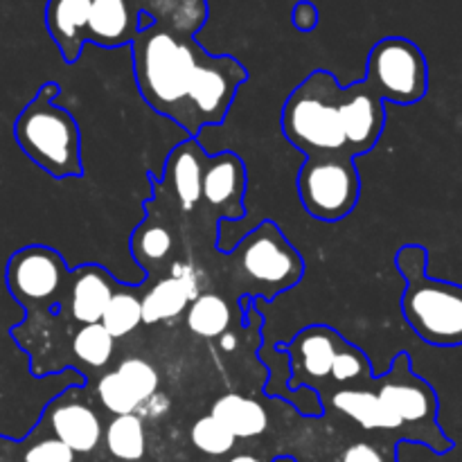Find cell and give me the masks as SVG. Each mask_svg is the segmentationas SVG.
<instances>
[{
    "instance_id": "6da1fadb",
    "label": "cell",
    "mask_w": 462,
    "mask_h": 462,
    "mask_svg": "<svg viewBox=\"0 0 462 462\" xmlns=\"http://www.w3.org/2000/svg\"><path fill=\"white\" fill-rule=\"evenodd\" d=\"M138 93L161 116L189 129V97L197 86L206 50L194 36H180L156 25L131 43Z\"/></svg>"
},
{
    "instance_id": "7a4b0ae2",
    "label": "cell",
    "mask_w": 462,
    "mask_h": 462,
    "mask_svg": "<svg viewBox=\"0 0 462 462\" xmlns=\"http://www.w3.org/2000/svg\"><path fill=\"white\" fill-rule=\"evenodd\" d=\"M429 253L420 244L397 251L395 266L404 278L402 316L420 341L433 347L462 346V284L427 275Z\"/></svg>"
},
{
    "instance_id": "3957f363",
    "label": "cell",
    "mask_w": 462,
    "mask_h": 462,
    "mask_svg": "<svg viewBox=\"0 0 462 462\" xmlns=\"http://www.w3.org/2000/svg\"><path fill=\"white\" fill-rule=\"evenodd\" d=\"M59 84L48 81L23 106L14 122V138L21 152L54 180L84 174L81 131L75 116L59 106Z\"/></svg>"
},
{
    "instance_id": "277c9868",
    "label": "cell",
    "mask_w": 462,
    "mask_h": 462,
    "mask_svg": "<svg viewBox=\"0 0 462 462\" xmlns=\"http://www.w3.org/2000/svg\"><path fill=\"white\" fill-rule=\"evenodd\" d=\"M341 84L329 70H314L289 93L280 116V129L291 147L310 156L346 153L341 117Z\"/></svg>"
},
{
    "instance_id": "5b68a950",
    "label": "cell",
    "mask_w": 462,
    "mask_h": 462,
    "mask_svg": "<svg viewBox=\"0 0 462 462\" xmlns=\"http://www.w3.org/2000/svg\"><path fill=\"white\" fill-rule=\"evenodd\" d=\"M237 273L251 284L253 296L273 300L296 287L305 275V260L275 221L264 219L233 246Z\"/></svg>"
},
{
    "instance_id": "8992f818",
    "label": "cell",
    "mask_w": 462,
    "mask_h": 462,
    "mask_svg": "<svg viewBox=\"0 0 462 462\" xmlns=\"http://www.w3.org/2000/svg\"><path fill=\"white\" fill-rule=\"evenodd\" d=\"M374 393L402 420L404 427H411V440L422 442L436 454H447L451 449V440L438 424L440 404L436 391L427 379L415 374L406 352H400L393 359L391 368L374 379Z\"/></svg>"
},
{
    "instance_id": "52a82bcc",
    "label": "cell",
    "mask_w": 462,
    "mask_h": 462,
    "mask_svg": "<svg viewBox=\"0 0 462 462\" xmlns=\"http://www.w3.org/2000/svg\"><path fill=\"white\" fill-rule=\"evenodd\" d=\"M296 189L310 217L325 224L346 219L361 197V176L355 158L346 153L305 158L298 170Z\"/></svg>"
},
{
    "instance_id": "ba28073f",
    "label": "cell",
    "mask_w": 462,
    "mask_h": 462,
    "mask_svg": "<svg viewBox=\"0 0 462 462\" xmlns=\"http://www.w3.org/2000/svg\"><path fill=\"white\" fill-rule=\"evenodd\" d=\"M364 81L382 102L411 106L429 90V63L418 43L386 36L370 48Z\"/></svg>"
},
{
    "instance_id": "9c48e42d",
    "label": "cell",
    "mask_w": 462,
    "mask_h": 462,
    "mask_svg": "<svg viewBox=\"0 0 462 462\" xmlns=\"http://www.w3.org/2000/svg\"><path fill=\"white\" fill-rule=\"evenodd\" d=\"M5 282L14 300L27 311V320H34L63 300L70 282V269L59 251L43 244H32L9 257Z\"/></svg>"
},
{
    "instance_id": "30bf717a",
    "label": "cell",
    "mask_w": 462,
    "mask_h": 462,
    "mask_svg": "<svg viewBox=\"0 0 462 462\" xmlns=\"http://www.w3.org/2000/svg\"><path fill=\"white\" fill-rule=\"evenodd\" d=\"M338 117L346 135L347 156L356 158L377 147L386 126V106L361 79L350 86H341Z\"/></svg>"
},
{
    "instance_id": "8fae6325",
    "label": "cell",
    "mask_w": 462,
    "mask_h": 462,
    "mask_svg": "<svg viewBox=\"0 0 462 462\" xmlns=\"http://www.w3.org/2000/svg\"><path fill=\"white\" fill-rule=\"evenodd\" d=\"M246 165L235 152H219L206 158L201 203L217 212L221 221H242L246 217Z\"/></svg>"
},
{
    "instance_id": "7c38bea8",
    "label": "cell",
    "mask_w": 462,
    "mask_h": 462,
    "mask_svg": "<svg viewBox=\"0 0 462 462\" xmlns=\"http://www.w3.org/2000/svg\"><path fill=\"white\" fill-rule=\"evenodd\" d=\"M346 337L332 329L329 325H310L300 329L287 346L289 356H291V377L289 386L293 391L307 388V383L320 382L332 374L334 359L341 350Z\"/></svg>"
},
{
    "instance_id": "4fadbf2b",
    "label": "cell",
    "mask_w": 462,
    "mask_h": 462,
    "mask_svg": "<svg viewBox=\"0 0 462 462\" xmlns=\"http://www.w3.org/2000/svg\"><path fill=\"white\" fill-rule=\"evenodd\" d=\"M201 296V278L189 264L176 262L167 278L158 280L143 298H140V311H143L144 325H156L162 320H171L183 314L194 298Z\"/></svg>"
},
{
    "instance_id": "5bb4252c",
    "label": "cell",
    "mask_w": 462,
    "mask_h": 462,
    "mask_svg": "<svg viewBox=\"0 0 462 462\" xmlns=\"http://www.w3.org/2000/svg\"><path fill=\"white\" fill-rule=\"evenodd\" d=\"M117 287V280L99 264H81L70 271L66 296L72 320L79 325L99 323Z\"/></svg>"
},
{
    "instance_id": "9a60e30c",
    "label": "cell",
    "mask_w": 462,
    "mask_h": 462,
    "mask_svg": "<svg viewBox=\"0 0 462 462\" xmlns=\"http://www.w3.org/2000/svg\"><path fill=\"white\" fill-rule=\"evenodd\" d=\"M140 34L138 0H90L86 43L122 48Z\"/></svg>"
},
{
    "instance_id": "2e32d148",
    "label": "cell",
    "mask_w": 462,
    "mask_h": 462,
    "mask_svg": "<svg viewBox=\"0 0 462 462\" xmlns=\"http://www.w3.org/2000/svg\"><path fill=\"white\" fill-rule=\"evenodd\" d=\"M43 415L52 436L70 447L75 454H90L97 449L102 440V422L88 404L57 397Z\"/></svg>"
},
{
    "instance_id": "e0dca14e",
    "label": "cell",
    "mask_w": 462,
    "mask_h": 462,
    "mask_svg": "<svg viewBox=\"0 0 462 462\" xmlns=\"http://www.w3.org/2000/svg\"><path fill=\"white\" fill-rule=\"evenodd\" d=\"M88 14L90 0H48L45 5V30L66 63H75L81 57Z\"/></svg>"
},
{
    "instance_id": "ac0fdd59",
    "label": "cell",
    "mask_w": 462,
    "mask_h": 462,
    "mask_svg": "<svg viewBox=\"0 0 462 462\" xmlns=\"http://www.w3.org/2000/svg\"><path fill=\"white\" fill-rule=\"evenodd\" d=\"M206 152L194 138L185 140L167 158V176L176 194L180 210L192 212L201 203L203 170H206Z\"/></svg>"
},
{
    "instance_id": "d6986e66",
    "label": "cell",
    "mask_w": 462,
    "mask_h": 462,
    "mask_svg": "<svg viewBox=\"0 0 462 462\" xmlns=\"http://www.w3.org/2000/svg\"><path fill=\"white\" fill-rule=\"evenodd\" d=\"M332 406L368 431H400L402 420L388 409L382 397L368 388H343L332 395Z\"/></svg>"
},
{
    "instance_id": "ffe728a7",
    "label": "cell",
    "mask_w": 462,
    "mask_h": 462,
    "mask_svg": "<svg viewBox=\"0 0 462 462\" xmlns=\"http://www.w3.org/2000/svg\"><path fill=\"white\" fill-rule=\"evenodd\" d=\"M210 415L233 433L235 440L260 438L269 429V415H266L264 406L257 400H251L246 395H237V393L221 395L212 404Z\"/></svg>"
},
{
    "instance_id": "44dd1931",
    "label": "cell",
    "mask_w": 462,
    "mask_h": 462,
    "mask_svg": "<svg viewBox=\"0 0 462 462\" xmlns=\"http://www.w3.org/2000/svg\"><path fill=\"white\" fill-rule=\"evenodd\" d=\"M140 12L180 36H194L208 18V0H138Z\"/></svg>"
},
{
    "instance_id": "7402d4cb",
    "label": "cell",
    "mask_w": 462,
    "mask_h": 462,
    "mask_svg": "<svg viewBox=\"0 0 462 462\" xmlns=\"http://www.w3.org/2000/svg\"><path fill=\"white\" fill-rule=\"evenodd\" d=\"M106 449L113 458L122 462H138L147 451L144 420L138 413L116 415L106 427Z\"/></svg>"
},
{
    "instance_id": "603a6c76",
    "label": "cell",
    "mask_w": 462,
    "mask_h": 462,
    "mask_svg": "<svg viewBox=\"0 0 462 462\" xmlns=\"http://www.w3.org/2000/svg\"><path fill=\"white\" fill-rule=\"evenodd\" d=\"M188 329L201 338H219L230 328V307L217 293H201L188 307Z\"/></svg>"
},
{
    "instance_id": "cb8c5ba5",
    "label": "cell",
    "mask_w": 462,
    "mask_h": 462,
    "mask_svg": "<svg viewBox=\"0 0 462 462\" xmlns=\"http://www.w3.org/2000/svg\"><path fill=\"white\" fill-rule=\"evenodd\" d=\"M102 328L111 334L113 338H125L134 334L143 325V311H140V298L131 291L126 284L117 287L113 298L108 300L106 310L102 316Z\"/></svg>"
},
{
    "instance_id": "d4e9b609",
    "label": "cell",
    "mask_w": 462,
    "mask_h": 462,
    "mask_svg": "<svg viewBox=\"0 0 462 462\" xmlns=\"http://www.w3.org/2000/svg\"><path fill=\"white\" fill-rule=\"evenodd\" d=\"M116 352V338L102 328V323L79 325L75 338H72V355L88 368L99 370L111 364Z\"/></svg>"
},
{
    "instance_id": "484cf974",
    "label": "cell",
    "mask_w": 462,
    "mask_h": 462,
    "mask_svg": "<svg viewBox=\"0 0 462 462\" xmlns=\"http://www.w3.org/2000/svg\"><path fill=\"white\" fill-rule=\"evenodd\" d=\"M171 246H174V239H171L170 230L161 224H149V221L138 226L131 237V251H134L138 264L144 266L165 260Z\"/></svg>"
},
{
    "instance_id": "4316f807",
    "label": "cell",
    "mask_w": 462,
    "mask_h": 462,
    "mask_svg": "<svg viewBox=\"0 0 462 462\" xmlns=\"http://www.w3.org/2000/svg\"><path fill=\"white\" fill-rule=\"evenodd\" d=\"M189 440H192L194 449H199L201 454L212 456V458H219V456L230 454L235 449V436L224 427L221 422H217L210 413L199 418L197 422L189 429Z\"/></svg>"
},
{
    "instance_id": "83f0119b",
    "label": "cell",
    "mask_w": 462,
    "mask_h": 462,
    "mask_svg": "<svg viewBox=\"0 0 462 462\" xmlns=\"http://www.w3.org/2000/svg\"><path fill=\"white\" fill-rule=\"evenodd\" d=\"M95 395H97L99 404L113 415H129V413H138L140 409V400L135 397V393L131 391L129 383L111 370L104 377H99L97 386H95Z\"/></svg>"
},
{
    "instance_id": "f1b7e54d",
    "label": "cell",
    "mask_w": 462,
    "mask_h": 462,
    "mask_svg": "<svg viewBox=\"0 0 462 462\" xmlns=\"http://www.w3.org/2000/svg\"><path fill=\"white\" fill-rule=\"evenodd\" d=\"M116 373L129 383V388L135 393L140 404H143L144 400H149L152 395H156L158 386H161L158 370L153 368L147 359H140V356H126L125 361L117 364Z\"/></svg>"
},
{
    "instance_id": "f546056e",
    "label": "cell",
    "mask_w": 462,
    "mask_h": 462,
    "mask_svg": "<svg viewBox=\"0 0 462 462\" xmlns=\"http://www.w3.org/2000/svg\"><path fill=\"white\" fill-rule=\"evenodd\" d=\"M329 379L338 383H352V382H374L373 368L365 356L364 350L352 346L350 341H343L341 350H338L337 359H334L332 374Z\"/></svg>"
},
{
    "instance_id": "4dcf8cb0",
    "label": "cell",
    "mask_w": 462,
    "mask_h": 462,
    "mask_svg": "<svg viewBox=\"0 0 462 462\" xmlns=\"http://www.w3.org/2000/svg\"><path fill=\"white\" fill-rule=\"evenodd\" d=\"M23 462H75V451L63 445L57 438H41L25 447L21 456Z\"/></svg>"
},
{
    "instance_id": "1f68e13d",
    "label": "cell",
    "mask_w": 462,
    "mask_h": 462,
    "mask_svg": "<svg viewBox=\"0 0 462 462\" xmlns=\"http://www.w3.org/2000/svg\"><path fill=\"white\" fill-rule=\"evenodd\" d=\"M291 23L298 32H314L319 25V9L311 0H298L291 9Z\"/></svg>"
},
{
    "instance_id": "d6a6232c",
    "label": "cell",
    "mask_w": 462,
    "mask_h": 462,
    "mask_svg": "<svg viewBox=\"0 0 462 462\" xmlns=\"http://www.w3.org/2000/svg\"><path fill=\"white\" fill-rule=\"evenodd\" d=\"M341 462H386V458H383L382 451L374 449L373 445H365V442H356V445L347 447Z\"/></svg>"
},
{
    "instance_id": "836d02e7",
    "label": "cell",
    "mask_w": 462,
    "mask_h": 462,
    "mask_svg": "<svg viewBox=\"0 0 462 462\" xmlns=\"http://www.w3.org/2000/svg\"><path fill=\"white\" fill-rule=\"evenodd\" d=\"M170 406H171L170 397L162 395V393L158 391L156 395H152V397H149V400H144L143 404H140L138 415H140V418H143V420H144V418L156 420V418H162V415H165L167 411H170Z\"/></svg>"
},
{
    "instance_id": "e575fe53",
    "label": "cell",
    "mask_w": 462,
    "mask_h": 462,
    "mask_svg": "<svg viewBox=\"0 0 462 462\" xmlns=\"http://www.w3.org/2000/svg\"><path fill=\"white\" fill-rule=\"evenodd\" d=\"M228 462H262V460L253 454H237V456H233Z\"/></svg>"
}]
</instances>
